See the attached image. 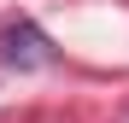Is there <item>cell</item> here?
Masks as SVG:
<instances>
[{
    "label": "cell",
    "mask_w": 129,
    "mask_h": 123,
    "mask_svg": "<svg viewBox=\"0 0 129 123\" xmlns=\"http://www.w3.org/2000/svg\"><path fill=\"white\" fill-rule=\"evenodd\" d=\"M0 59L18 65V70H41V65H53V41L41 35L29 18H18V24L0 29Z\"/></svg>",
    "instance_id": "obj_1"
}]
</instances>
